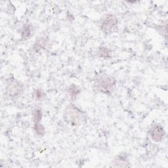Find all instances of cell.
I'll list each match as a JSON object with an SVG mask.
<instances>
[{"label":"cell","mask_w":168,"mask_h":168,"mask_svg":"<svg viewBox=\"0 0 168 168\" xmlns=\"http://www.w3.org/2000/svg\"><path fill=\"white\" fill-rule=\"evenodd\" d=\"M67 120L72 125H79L83 120L84 114L75 106H71L66 112Z\"/></svg>","instance_id":"cell-1"},{"label":"cell","mask_w":168,"mask_h":168,"mask_svg":"<svg viewBox=\"0 0 168 168\" xmlns=\"http://www.w3.org/2000/svg\"><path fill=\"white\" fill-rule=\"evenodd\" d=\"M116 83V80L111 76L102 77L97 82V88L100 91L107 93L111 91Z\"/></svg>","instance_id":"cell-2"},{"label":"cell","mask_w":168,"mask_h":168,"mask_svg":"<svg viewBox=\"0 0 168 168\" xmlns=\"http://www.w3.org/2000/svg\"><path fill=\"white\" fill-rule=\"evenodd\" d=\"M118 20L114 15H108L105 17L101 24V30L107 33L112 30V29L117 25Z\"/></svg>","instance_id":"cell-3"},{"label":"cell","mask_w":168,"mask_h":168,"mask_svg":"<svg viewBox=\"0 0 168 168\" xmlns=\"http://www.w3.org/2000/svg\"><path fill=\"white\" fill-rule=\"evenodd\" d=\"M8 95L11 97H17L21 95L22 91V87L21 83L17 80H11L7 87Z\"/></svg>","instance_id":"cell-4"},{"label":"cell","mask_w":168,"mask_h":168,"mask_svg":"<svg viewBox=\"0 0 168 168\" xmlns=\"http://www.w3.org/2000/svg\"><path fill=\"white\" fill-rule=\"evenodd\" d=\"M150 137L152 139L156 142H160L164 137V130L163 127L159 125H154L150 130Z\"/></svg>","instance_id":"cell-5"},{"label":"cell","mask_w":168,"mask_h":168,"mask_svg":"<svg viewBox=\"0 0 168 168\" xmlns=\"http://www.w3.org/2000/svg\"><path fill=\"white\" fill-rule=\"evenodd\" d=\"M114 167H129V163L126 159L125 157L122 156H118L115 159L114 163Z\"/></svg>","instance_id":"cell-6"},{"label":"cell","mask_w":168,"mask_h":168,"mask_svg":"<svg viewBox=\"0 0 168 168\" xmlns=\"http://www.w3.org/2000/svg\"><path fill=\"white\" fill-rule=\"evenodd\" d=\"M69 93L72 99H75L76 97L79 94L80 89L75 85H72L69 88Z\"/></svg>","instance_id":"cell-7"},{"label":"cell","mask_w":168,"mask_h":168,"mask_svg":"<svg viewBox=\"0 0 168 168\" xmlns=\"http://www.w3.org/2000/svg\"><path fill=\"white\" fill-rule=\"evenodd\" d=\"M34 131H35L38 135L40 136H43L45 133V129L43 127V125H41L40 123H37V124H34Z\"/></svg>","instance_id":"cell-8"},{"label":"cell","mask_w":168,"mask_h":168,"mask_svg":"<svg viewBox=\"0 0 168 168\" xmlns=\"http://www.w3.org/2000/svg\"><path fill=\"white\" fill-rule=\"evenodd\" d=\"M42 118V112L40 109H36L34 113V121L35 124L40 123Z\"/></svg>","instance_id":"cell-9"},{"label":"cell","mask_w":168,"mask_h":168,"mask_svg":"<svg viewBox=\"0 0 168 168\" xmlns=\"http://www.w3.org/2000/svg\"><path fill=\"white\" fill-rule=\"evenodd\" d=\"M30 30V27L29 25H25L22 29L21 33L22 35L23 38H28L29 35H30L31 33Z\"/></svg>","instance_id":"cell-10"},{"label":"cell","mask_w":168,"mask_h":168,"mask_svg":"<svg viewBox=\"0 0 168 168\" xmlns=\"http://www.w3.org/2000/svg\"><path fill=\"white\" fill-rule=\"evenodd\" d=\"M99 56L103 58H107L110 57V51L107 49V48L105 47H102L99 50Z\"/></svg>","instance_id":"cell-11"},{"label":"cell","mask_w":168,"mask_h":168,"mask_svg":"<svg viewBox=\"0 0 168 168\" xmlns=\"http://www.w3.org/2000/svg\"><path fill=\"white\" fill-rule=\"evenodd\" d=\"M34 95L35 97V99L37 100H40L42 97H43V92H42L41 90L40 89H35L34 93Z\"/></svg>","instance_id":"cell-12"},{"label":"cell","mask_w":168,"mask_h":168,"mask_svg":"<svg viewBox=\"0 0 168 168\" xmlns=\"http://www.w3.org/2000/svg\"><path fill=\"white\" fill-rule=\"evenodd\" d=\"M44 43H45L44 40H41L40 41H38V42H37L36 44H35V49H40V48H41L42 47H43Z\"/></svg>","instance_id":"cell-13"}]
</instances>
